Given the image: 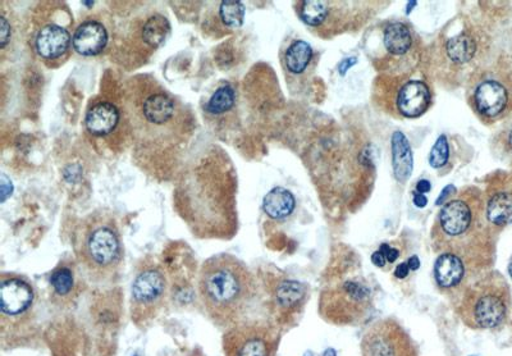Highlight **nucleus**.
I'll list each match as a JSON object with an SVG mask.
<instances>
[{"mask_svg":"<svg viewBox=\"0 0 512 356\" xmlns=\"http://www.w3.org/2000/svg\"><path fill=\"white\" fill-rule=\"evenodd\" d=\"M199 298L208 317L219 327L245 321L256 295V282L241 260L219 254L205 260L199 273Z\"/></svg>","mask_w":512,"mask_h":356,"instance_id":"nucleus-1","label":"nucleus"},{"mask_svg":"<svg viewBox=\"0 0 512 356\" xmlns=\"http://www.w3.org/2000/svg\"><path fill=\"white\" fill-rule=\"evenodd\" d=\"M75 253L94 280H108L116 275L123 260V241L116 218L104 212L86 217L77 230Z\"/></svg>","mask_w":512,"mask_h":356,"instance_id":"nucleus-2","label":"nucleus"},{"mask_svg":"<svg viewBox=\"0 0 512 356\" xmlns=\"http://www.w3.org/2000/svg\"><path fill=\"white\" fill-rule=\"evenodd\" d=\"M128 112L136 131L152 141H171L178 136L184 121V108L158 84H146L144 90L132 93Z\"/></svg>","mask_w":512,"mask_h":356,"instance_id":"nucleus-3","label":"nucleus"},{"mask_svg":"<svg viewBox=\"0 0 512 356\" xmlns=\"http://www.w3.org/2000/svg\"><path fill=\"white\" fill-rule=\"evenodd\" d=\"M511 312V291L500 273L484 277L466 292L461 304V318L475 330L502 326Z\"/></svg>","mask_w":512,"mask_h":356,"instance_id":"nucleus-4","label":"nucleus"},{"mask_svg":"<svg viewBox=\"0 0 512 356\" xmlns=\"http://www.w3.org/2000/svg\"><path fill=\"white\" fill-rule=\"evenodd\" d=\"M168 281L157 264H144L137 271L131 286V318L143 327L158 316L166 303Z\"/></svg>","mask_w":512,"mask_h":356,"instance_id":"nucleus-5","label":"nucleus"},{"mask_svg":"<svg viewBox=\"0 0 512 356\" xmlns=\"http://www.w3.org/2000/svg\"><path fill=\"white\" fill-rule=\"evenodd\" d=\"M484 230L482 221V209L477 203H470L469 200L457 198L443 205L440 216L437 219L436 232L443 237V243L450 241L456 244L455 253L459 244H466L474 239V235Z\"/></svg>","mask_w":512,"mask_h":356,"instance_id":"nucleus-6","label":"nucleus"},{"mask_svg":"<svg viewBox=\"0 0 512 356\" xmlns=\"http://www.w3.org/2000/svg\"><path fill=\"white\" fill-rule=\"evenodd\" d=\"M372 308V290L360 281H346L340 289L324 295L323 317L336 324H355L363 321Z\"/></svg>","mask_w":512,"mask_h":356,"instance_id":"nucleus-7","label":"nucleus"},{"mask_svg":"<svg viewBox=\"0 0 512 356\" xmlns=\"http://www.w3.org/2000/svg\"><path fill=\"white\" fill-rule=\"evenodd\" d=\"M277 335L267 324L244 321L223 336L224 356H274Z\"/></svg>","mask_w":512,"mask_h":356,"instance_id":"nucleus-8","label":"nucleus"},{"mask_svg":"<svg viewBox=\"0 0 512 356\" xmlns=\"http://www.w3.org/2000/svg\"><path fill=\"white\" fill-rule=\"evenodd\" d=\"M35 304L34 287L24 277L3 276L0 284V313L3 330L24 323Z\"/></svg>","mask_w":512,"mask_h":356,"instance_id":"nucleus-9","label":"nucleus"},{"mask_svg":"<svg viewBox=\"0 0 512 356\" xmlns=\"http://www.w3.org/2000/svg\"><path fill=\"white\" fill-rule=\"evenodd\" d=\"M410 342L397 324L378 322L365 335L363 356H410Z\"/></svg>","mask_w":512,"mask_h":356,"instance_id":"nucleus-10","label":"nucleus"},{"mask_svg":"<svg viewBox=\"0 0 512 356\" xmlns=\"http://www.w3.org/2000/svg\"><path fill=\"white\" fill-rule=\"evenodd\" d=\"M474 103L475 108L483 117L488 120H496L510 107V90L500 80L483 81L475 90Z\"/></svg>","mask_w":512,"mask_h":356,"instance_id":"nucleus-11","label":"nucleus"},{"mask_svg":"<svg viewBox=\"0 0 512 356\" xmlns=\"http://www.w3.org/2000/svg\"><path fill=\"white\" fill-rule=\"evenodd\" d=\"M71 35L57 24H48L38 31L34 45L36 53L45 62H54L66 56L71 47Z\"/></svg>","mask_w":512,"mask_h":356,"instance_id":"nucleus-12","label":"nucleus"},{"mask_svg":"<svg viewBox=\"0 0 512 356\" xmlns=\"http://www.w3.org/2000/svg\"><path fill=\"white\" fill-rule=\"evenodd\" d=\"M107 44V29L98 21L82 22L72 36L73 49L84 57L98 56L107 47Z\"/></svg>","mask_w":512,"mask_h":356,"instance_id":"nucleus-13","label":"nucleus"},{"mask_svg":"<svg viewBox=\"0 0 512 356\" xmlns=\"http://www.w3.org/2000/svg\"><path fill=\"white\" fill-rule=\"evenodd\" d=\"M431 91L423 81H409L397 95V108L406 118H418L431 104Z\"/></svg>","mask_w":512,"mask_h":356,"instance_id":"nucleus-14","label":"nucleus"},{"mask_svg":"<svg viewBox=\"0 0 512 356\" xmlns=\"http://www.w3.org/2000/svg\"><path fill=\"white\" fill-rule=\"evenodd\" d=\"M466 266L463 258L454 253H443L434 264V278L443 290L455 289L463 282Z\"/></svg>","mask_w":512,"mask_h":356,"instance_id":"nucleus-15","label":"nucleus"},{"mask_svg":"<svg viewBox=\"0 0 512 356\" xmlns=\"http://www.w3.org/2000/svg\"><path fill=\"white\" fill-rule=\"evenodd\" d=\"M121 114L112 103L102 102L90 108L85 118L86 130L94 136H107L112 134L118 123Z\"/></svg>","mask_w":512,"mask_h":356,"instance_id":"nucleus-16","label":"nucleus"},{"mask_svg":"<svg viewBox=\"0 0 512 356\" xmlns=\"http://www.w3.org/2000/svg\"><path fill=\"white\" fill-rule=\"evenodd\" d=\"M391 146L393 173L396 180L404 184L409 180L414 168V157L409 140L401 131H396L392 135Z\"/></svg>","mask_w":512,"mask_h":356,"instance_id":"nucleus-17","label":"nucleus"},{"mask_svg":"<svg viewBox=\"0 0 512 356\" xmlns=\"http://www.w3.org/2000/svg\"><path fill=\"white\" fill-rule=\"evenodd\" d=\"M305 296L306 287L294 280L281 281L273 292L274 304L283 312H291L299 308Z\"/></svg>","mask_w":512,"mask_h":356,"instance_id":"nucleus-18","label":"nucleus"},{"mask_svg":"<svg viewBox=\"0 0 512 356\" xmlns=\"http://www.w3.org/2000/svg\"><path fill=\"white\" fill-rule=\"evenodd\" d=\"M50 289H52L54 300L58 303L66 304L71 301L76 292V277L73 269L66 264H61L54 269L50 276Z\"/></svg>","mask_w":512,"mask_h":356,"instance_id":"nucleus-19","label":"nucleus"},{"mask_svg":"<svg viewBox=\"0 0 512 356\" xmlns=\"http://www.w3.org/2000/svg\"><path fill=\"white\" fill-rule=\"evenodd\" d=\"M296 200L290 191L276 187L269 191L263 200V209L268 217L283 219L294 212Z\"/></svg>","mask_w":512,"mask_h":356,"instance_id":"nucleus-20","label":"nucleus"},{"mask_svg":"<svg viewBox=\"0 0 512 356\" xmlns=\"http://www.w3.org/2000/svg\"><path fill=\"white\" fill-rule=\"evenodd\" d=\"M486 217L493 227H504L512 221L511 191H498L488 200Z\"/></svg>","mask_w":512,"mask_h":356,"instance_id":"nucleus-21","label":"nucleus"},{"mask_svg":"<svg viewBox=\"0 0 512 356\" xmlns=\"http://www.w3.org/2000/svg\"><path fill=\"white\" fill-rule=\"evenodd\" d=\"M384 47L395 56H402L408 53L413 45V36H411L409 27L395 22L384 31Z\"/></svg>","mask_w":512,"mask_h":356,"instance_id":"nucleus-22","label":"nucleus"},{"mask_svg":"<svg viewBox=\"0 0 512 356\" xmlns=\"http://www.w3.org/2000/svg\"><path fill=\"white\" fill-rule=\"evenodd\" d=\"M446 52L448 58L455 63H468L477 53V41L470 35H457L447 41Z\"/></svg>","mask_w":512,"mask_h":356,"instance_id":"nucleus-23","label":"nucleus"},{"mask_svg":"<svg viewBox=\"0 0 512 356\" xmlns=\"http://www.w3.org/2000/svg\"><path fill=\"white\" fill-rule=\"evenodd\" d=\"M313 58V49L306 41L297 40L290 45L286 52L287 70L295 75L303 73Z\"/></svg>","mask_w":512,"mask_h":356,"instance_id":"nucleus-24","label":"nucleus"},{"mask_svg":"<svg viewBox=\"0 0 512 356\" xmlns=\"http://www.w3.org/2000/svg\"><path fill=\"white\" fill-rule=\"evenodd\" d=\"M331 2L324 0H306L300 3V17L306 25L320 27L331 15Z\"/></svg>","mask_w":512,"mask_h":356,"instance_id":"nucleus-25","label":"nucleus"},{"mask_svg":"<svg viewBox=\"0 0 512 356\" xmlns=\"http://www.w3.org/2000/svg\"><path fill=\"white\" fill-rule=\"evenodd\" d=\"M171 26L168 20L163 16H153L148 18L143 27V40L149 47L158 48L164 43L169 34Z\"/></svg>","mask_w":512,"mask_h":356,"instance_id":"nucleus-26","label":"nucleus"},{"mask_svg":"<svg viewBox=\"0 0 512 356\" xmlns=\"http://www.w3.org/2000/svg\"><path fill=\"white\" fill-rule=\"evenodd\" d=\"M236 94L230 85H223L212 95L207 104V111L213 116L230 112L235 106Z\"/></svg>","mask_w":512,"mask_h":356,"instance_id":"nucleus-27","label":"nucleus"},{"mask_svg":"<svg viewBox=\"0 0 512 356\" xmlns=\"http://www.w3.org/2000/svg\"><path fill=\"white\" fill-rule=\"evenodd\" d=\"M245 6L241 2H222L219 4V17L223 22L224 26L230 27V29H240L245 20Z\"/></svg>","mask_w":512,"mask_h":356,"instance_id":"nucleus-28","label":"nucleus"},{"mask_svg":"<svg viewBox=\"0 0 512 356\" xmlns=\"http://www.w3.org/2000/svg\"><path fill=\"white\" fill-rule=\"evenodd\" d=\"M450 158V146L445 135L440 136L434 144L431 157H429V164L433 168H442Z\"/></svg>","mask_w":512,"mask_h":356,"instance_id":"nucleus-29","label":"nucleus"},{"mask_svg":"<svg viewBox=\"0 0 512 356\" xmlns=\"http://www.w3.org/2000/svg\"><path fill=\"white\" fill-rule=\"evenodd\" d=\"M9 39H11V25L7 18L2 16L0 17V47L2 49L6 48Z\"/></svg>","mask_w":512,"mask_h":356,"instance_id":"nucleus-30","label":"nucleus"},{"mask_svg":"<svg viewBox=\"0 0 512 356\" xmlns=\"http://www.w3.org/2000/svg\"><path fill=\"white\" fill-rule=\"evenodd\" d=\"M379 250L382 251V253L384 254V257H386L388 263H391V264L395 263L397 258L400 257V251L395 248H391V246L388 244H383L381 246V249H379Z\"/></svg>","mask_w":512,"mask_h":356,"instance_id":"nucleus-31","label":"nucleus"},{"mask_svg":"<svg viewBox=\"0 0 512 356\" xmlns=\"http://www.w3.org/2000/svg\"><path fill=\"white\" fill-rule=\"evenodd\" d=\"M358 63V59L354 58H346L341 62L340 65V73L342 76L346 75V72L350 70L352 66H355Z\"/></svg>","mask_w":512,"mask_h":356,"instance_id":"nucleus-32","label":"nucleus"},{"mask_svg":"<svg viewBox=\"0 0 512 356\" xmlns=\"http://www.w3.org/2000/svg\"><path fill=\"white\" fill-rule=\"evenodd\" d=\"M372 262L374 263V266L383 268L384 266H386L387 259H386V257H384V254L382 253V251L378 250V251H376V253H374L372 255Z\"/></svg>","mask_w":512,"mask_h":356,"instance_id":"nucleus-33","label":"nucleus"},{"mask_svg":"<svg viewBox=\"0 0 512 356\" xmlns=\"http://www.w3.org/2000/svg\"><path fill=\"white\" fill-rule=\"evenodd\" d=\"M409 272H410L409 264L408 263H401L395 269V276L397 278H401V280H402V278L408 277Z\"/></svg>","mask_w":512,"mask_h":356,"instance_id":"nucleus-34","label":"nucleus"},{"mask_svg":"<svg viewBox=\"0 0 512 356\" xmlns=\"http://www.w3.org/2000/svg\"><path fill=\"white\" fill-rule=\"evenodd\" d=\"M414 204L416 205V207H419V208L427 207V204H428L427 196H425L424 194L418 193V191H415Z\"/></svg>","mask_w":512,"mask_h":356,"instance_id":"nucleus-35","label":"nucleus"},{"mask_svg":"<svg viewBox=\"0 0 512 356\" xmlns=\"http://www.w3.org/2000/svg\"><path fill=\"white\" fill-rule=\"evenodd\" d=\"M7 194H12V184L8 181V178L6 175H3L2 177V195H3V202L7 199Z\"/></svg>","mask_w":512,"mask_h":356,"instance_id":"nucleus-36","label":"nucleus"},{"mask_svg":"<svg viewBox=\"0 0 512 356\" xmlns=\"http://www.w3.org/2000/svg\"><path fill=\"white\" fill-rule=\"evenodd\" d=\"M431 189L432 185L431 182H429L428 180H420L418 182V185H416V191H418V193L420 194L429 193Z\"/></svg>","mask_w":512,"mask_h":356,"instance_id":"nucleus-37","label":"nucleus"},{"mask_svg":"<svg viewBox=\"0 0 512 356\" xmlns=\"http://www.w3.org/2000/svg\"><path fill=\"white\" fill-rule=\"evenodd\" d=\"M451 191H455V187L452 185L447 186L446 189L442 191L440 198H438L437 204H443L442 202H445L447 196L451 195Z\"/></svg>","mask_w":512,"mask_h":356,"instance_id":"nucleus-38","label":"nucleus"},{"mask_svg":"<svg viewBox=\"0 0 512 356\" xmlns=\"http://www.w3.org/2000/svg\"><path fill=\"white\" fill-rule=\"evenodd\" d=\"M409 267H410V271H416V269H419L420 267V260L418 257H416V255H414V257H411L409 259Z\"/></svg>","mask_w":512,"mask_h":356,"instance_id":"nucleus-39","label":"nucleus"},{"mask_svg":"<svg viewBox=\"0 0 512 356\" xmlns=\"http://www.w3.org/2000/svg\"><path fill=\"white\" fill-rule=\"evenodd\" d=\"M416 4H418V3H416V2H410V3H409L408 13H410V12H411V7H415V6H416Z\"/></svg>","mask_w":512,"mask_h":356,"instance_id":"nucleus-40","label":"nucleus"},{"mask_svg":"<svg viewBox=\"0 0 512 356\" xmlns=\"http://www.w3.org/2000/svg\"><path fill=\"white\" fill-rule=\"evenodd\" d=\"M509 144H510V148L512 150V130H511L510 135H509Z\"/></svg>","mask_w":512,"mask_h":356,"instance_id":"nucleus-41","label":"nucleus"},{"mask_svg":"<svg viewBox=\"0 0 512 356\" xmlns=\"http://www.w3.org/2000/svg\"><path fill=\"white\" fill-rule=\"evenodd\" d=\"M509 275H510V277L512 278V263H511V264H510V266H509Z\"/></svg>","mask_w":512,"mask_h":356,"instance_id":"nucleus-42","label":"nucleus"},{"mask_svg":"<svg viewBox=\"0 0 512 356\" xmlns=\"http://www.w3.org/2000/svg\"><path fill=\"white\" fill-rule=\"evenodd\" d=\"M304 356H313V354L308 351V353H306Z\"/></svg>","mask_w":512,"mask_h":356,"instance_id":"nucleus-43","label":"nucleus"}]
</instances>
